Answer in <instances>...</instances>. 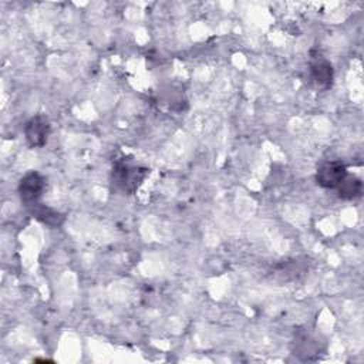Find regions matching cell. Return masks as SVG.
<instances>
[{
	"instance_id": "cell-5",
	"label": "cell",
	"mask_w": 364,
	"mask_h": 364,
	"mask_svg": "<svg viewBox=\"0 0 364 364\" xmlns=\"http://www.w3.org/2000/svg\"><path fill=\"white\" fill-rule=\"evenodd\" d=\"M310 75L314 84L320 88H327L333 81V67L330 61H327L323 55L313 57L310 63Z\"/></svg>"
},
{
	"instance_id": "cell-6",
	"label": "cell",
	"mask_w": 364,
	"mask_h": 364,
	"mask_svg": "<svg viewBox=\"0 0 364 364\" xmlns=\"http://www.w3.org/2000/svg\"><path fill=\"white\" fill-rule=\"evenodd\" d=\"M363 191V183L358 178L353 175H346V178L341 181V183L337 188L338 196L343 199H353L361 195Z\"/></svg>"
},
{
	"instance_id": "cell-3",
	"label": "cell",
	"mask_w": 364,
	"mask_h": 364,
	"mask_svg": "<svg viewBox=\"0 0 364 364\" xmlns=\"http://www.w3.org/2000/svg\"><path fill=\"white\" fill-rule=\"evenodd\" d=\"M347 169L340 161L323 162L317 169V183L327 189H337L341 181L346 178Z\"/></svg>"
},
{
	"instance_id": "cell-2",
	"label": "cell",
	"mask_w": 364,
	"mask_h": 364,
	"mask_svg": "<svg viewBox=\"0 0 364 364\" xmlns=\"http://www.w3.org/2000/svg\"><path fill=\"white\" fill-rule=\"evenodd\" d=\"M44 188H46L44 178L38 172L30 171L21 178L18 185V193L21 200L26 203V206L30 208L38 203V199L41 198Z\"/></svg>"
},
{
	"instance_id": "cell-7",
	"label": "cell",
	"mask_w": 364,
	"mask_h": 364,
	"mask_svg": "<svg viewBox=\"0 0 364 364\" xmlns=\"http://www.w3.org/2000/svg\"><path fill=\"white\" fill-rule=\"evenodd\" d=\"M30 212L37 218L40 219L43 223H47V225H51V226H55V225H60L61 222V216L58 212L50 209V208H46L40 203H36L33 206L28 208Z\"/></svg>"
},
{
	"instance_id": "cell-1",
	"label": "cell",
	"mask_w": 364,
	"mask_h": 364,
	"mask_svg": "<svg viewBox=\"0 0 364 364\" xmlns=\"http://www.w3.org/2000/svg\"><path fill=\"white\" fill-rule=\"evenodd\" d=\"M146 175V168H142L134 161L125 158L117 161L112 169V181L115 186L124 193H134Z\"/></svg>"
},
{
	"instance_id": "cell-4",
	"label": "cell",
	"mask_w": 364,
	"mask_h": 364,
	"mask_svg": "<svg viewBox=\"0 0 364 364\" xmlns=\"http://www.w3.org/2000/svg\"><path fill=\"white\" fill-rule=\"evenodd\" d=\"M50 134V122L44 115L33 117L24 128V135L30 146H43Z\"/></svg>"
}]
</instances>
